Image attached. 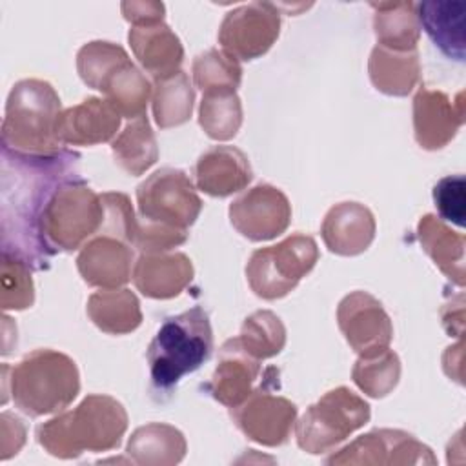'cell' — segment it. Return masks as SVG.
Instances as JSON below:
<instances>
[{"label": "cell", "instance_id": "cell-8", "mask_svg": "<svg viewBox=\"0 0 466 466\" xmlns=\"http://www.w3.org/2000/svg\"><path fill=\"white\" fill-rule=\"evenodd\" d=\"M319 260L313 237L295 233L275 246L258 248L251 253L246 277L253 293L266 300L286 297L297 288Z\"/></svg>", "mask_w": 466, "mask_h": 466}, {"label": "cell", "instance_id": "cell-31", "mask_svg": "<svg viewBox=\"0 0 466 466\" xmlns=\"http://www.w3.org/2000/svg\"><path fill=\"white\" fill-rule=\"evenodd\" d=\"M115 162L129 175L138 177L158 160V146L146 115L131 120L113 140Z\"/></svg>", "mask_w": 466, "mask_h": 466}, {"label": "cell", "instance_id": "cell-33", "mask_svg": "<svg viewBox=\"0 0 466 466\" xmlns=\"http://www.w3.org/2000/svg\"><path fill=\"white\" fill-rule=\"evenodd\" d=\"M237 339L244 351L257 360H264L282 351L286 344V328L273 311L260 309L244 320Z\"/></svg>", "mask_w": 466, "mask_h": 466}, {"label": "cell", "instance_id": "cell-3", "mask_svg": "<svg viewBox=\"0 0 466 466\" xmlns=\"http://www.w3.org/2000/svg\"><path fill=\"white\" fill-rule=\"evenodd\" d=\"M127 430L124 406L109 395H87L76 408L36 428L38 444L60 459L87 451H107L120 444Z\"/></svg>", "mask_w": 466, "mask_h": 466}, {"label": "cell", "instance_id": "cell-13", "mask_svg": "<svg viewBox=\"0 0 466 466\" xmlns=\"http://www.w3.org/2000/svg\"><path fill=\"white\" fill-rule=\"evenodd\" d=\"M337 322L359 357H371L390 348L393 326L382 304L366 291L346 295L337 308Z\"/></svg>", "mask_w": 466, "mask_h": 466}, {"label": "cell", "instance_id": "cell-39", "mask_svg": "<svg viewBox=\"0 0 466 466\" xmlns=\"http://www.w3.org/2000/svg\"><path fill=\"white\" fill-rule=\"evenodd\" d=\"M464 189H466V182L462 175H448L435 184L433 202L441 220L451 222L459 228L464 226V217H466Z\"/></svg>", "mask_w": 466, "mask_h": 466}, {"label": "cell", "instance_id": "cell-37", "mask_svg": "<svg viewBox=\"0 0 466 466\" xmlns=\"http://www.w3.org/2000/svg\"><path fill=\"white\" fill-rule=\"evenodd\" d=\"M29 264L20 257L2 251V295L0 306L7 309H25L35 302V286Z\"/></svg>", "mask_w": 466, "mask_h": 466}, {"label": "cell", "instance_id": "cell-27", "mask_svg": "<svg viewBox=\"0 0 466 466\" xmlns=\"http://www.w3.org/2000/svg\"><path fill=\"white\" fill-rule=\"evenodd\" d=\"M126 451L137 464H177L186 455V439L175 426L149 422L133 431Z\"/></svg>", "mask_w": 466, "mask_h": 466}, {"label": "cell", "instance_id": "cell-1", "mask_svg": "<svg viewBox=\"0 0 466 466\" xmlns=\"http://www.w3.org/2000/svg\"><path fill=\"white\" fill-rule=\"evenodd\" d=\"M2 251L42 269L51 257L40 233V218L62 182L78 175V153L22 155L2 147Z\"/></svg>", "mask_w": 466, "mask_h": 466}, {"label": "cell", "instance_id": "cell-10", "mask_svg": "<svg viewBox=\"0 0 466 466\" xmlns=\"http://www.w3.org/2000/svg\"><path fill=\"white\" fill-rule=\"evenodd\" d=\"M280 33V11L271 2H251L231 9L218 29L222 51L237 60H255L269 51Z\"/></svg>", "mask_w": 466, "mask_h": 466}, {"label": "cell", "instance_id": "cell-17", "mask_svg": "<svg viewBox=\"0 0 466 466\" xmlns=\"http://www.w3.org/2000/svg\"><path fill=\"white\" fill-rule=\"evenodd\" d=\"M131 266H135L133 246L109 235H95L76 257V268L84 282L100 289L124 286L131 279Z\"/></svg>", "mask_w": 466, "mask_h": 466}, {"label": "cell", "instance_id": "cell-16", "mask_svg": "<svg viewBox=\"0 0 466 466\" xmlns=\"http://www.w3.org/2000/svg\"><path fill=\"white\" fill-rule=\"evenodd\" d=\"M120 118L122 115L106 98L87 96L58 115L55 135L62 146H95L116 135Z\"/></svg>", "mask_w": 466, "mask_h": 466}, {"label": "cell", "instance_id": "cell-20", "mask_svg": "<svg viewBox=\"0 0 466 466\" xmlns=\"http://www.w3.org/2000/svg\"><path fill=\"white\" fill-rule=\"evenodd\" d=\"M193 175L197 187L211 197H229L244 189L253 178L248 157L235 146H213L204 151Z\"/></svg>", "mask_w": 466, "mask_h": 466}, {"label": "cell", "instance_id": "cell-34", "mask_svg": "<svg viewBox=\"0 0 466 466\" xmlns=\"http://www.w3.org/2000/svg\"><path fill=\"white\" fill-rule=\"evenodd\" d=\"M351 377L368 397L380 399L397 386L400 377V360L390 348L371 357H359L351 370Z\"/></svg>", "mask_w": 466, "mask_h": 466}, {"label": "cell", "instance_id": "cell-6", "mask_svg": "<svg viewBox=\"0 0 466 466\" xmlns=\"http://www.w3.org/2000/svg\"><path fill=\"white\" fill-rule=\"evenodd\" d=\"M9 388L16 408L42 417L67 408L80 391L75 360L55 350H35L11 368Z\"/></svg>", "mask_w": 466, "mask_h": 466}, {"label": "cell", "instance_id": "cell-5", "mask_svg": "<svg viewBox=\"0 0 466 466\" xmlns=\"http://www.w3.org/2000/svg\"><path fill=\"white\" fill-rule=\"evenodd\" d=\"M60 98L46 80L25 78L13 86L2 122L4 149L22 155H55L64 149L55 127Z\"/></svg>", "mask_w": 466, "mask_h": 466}, {"label": "cell", "instance_id": "cell-32", "mask_svg": "<svg viewBox=\"0 0 466 466\" xmlns=\"http://www.w3.org/2000/svg\"><path fill=\"white\" fill-rule=\"evenodd\" d=\"M198 124L213 140L233 138L242 124V104L237 89H208L198 107Z\"/></svg>", "mask_w": 466, "mask_h": 466}, {"label": "cell", "instance_id": "cell-30", "mask_svg": "<svg viewBox=\"0 0 466 466\" xmlns=\"http://www.w3.org/2000/svg\"><path fill=\"white\" fill-rule=\"evenodd\" d=\"M195 89L184 71H175L153 84V116L160 129L180 126L191 118Z\"/></svg>", "mask_w": 466, "mask_h": 466}, {"label": "cell", "instance_id": "cell-38", "mask_svg": "<svg viewBox=\"0 0 466 466\" xmlns=\"http://www.w3.org/2000/svg\"><path fill=\"white\" fill-rule=\"evenodd\" d=\"M100 198L104 204V220L96 235H109L133 246L137 215L133 211L129 197L120 191H107L102 193Z\"/></svg>", "mask_w": 466, "mask_h": 466}, {"label": "cell", "instance_id": "cell-25", "mask_svg": "<svg viewBox=\"0 0 466 466\" xmlns=\"http://www.w3.org/2000/svg\"><path fill=\"white\" fill-rule=\"evenodd\" d=\"M417 235L422 249L430 255L435 266L457 286H464V246L462 233L451 231L435 215H424L417 224Z\"/></svg>", "mask_w": 466, "mask_h": 466}, {"label": "cell", "instance_id": "cell-14", "mask_svg": "<svg viewBox=\"0 0 466 466\" xmlns=\"http://www.w3.org/2000/svg\"><path fill=\"white\" fill-rule=\"evenodd\" d=\"M328 464H435L431 450L400 430H375L331 455Z\"/></svg>", "mask_w": 466, "mask_h": 466}, {"label": "cell", "instance_id": "cell-18", "mask_svg": "<svg viewBox=\"0 0 466 466\" xmlns=\"http://www.w3.org/2000/svg\"><path fill=\"white\" fill-rule=\"evenodd\" d=\"M258 362L260 360L244 351L237 337L226 340L220 348L218 364L208 384V391L228 408L242 404L257 388L260 377Z\"/></svg>", "mask_w": 466, "mask_h": 466}, {"label": "cell", "instance_id": "cell-40", "mask_svg": "<svg viewBox=\"0 0 466 466\" xmlns=\"http://www.w3.org/2000/svg\"><path fill=\"white\" fill-rule=\"evenodd\" d=\"M122 15L133 25L158 24L164 22L166 7L162 2H122Z\"/></svg>", "mask_w": 466, "mask_h": 466}, {"label": "cell", "instance_id": "cell-9", "mask_svg": "<svg viewBox=\"0 0 466 466\" xmlns=\"http://www.w3.org/2000/svg\"><path fill=\"white\" fill-rule=\"evenodd\" d=\"M370 404L346 386H339L306 410L295 428L297 444L308 453L331 451L370 420Z\"/></svg>", "mask_w": 466, "mask_h": 466}, {"label": "cell", "instance_id": "cell-12", "mask_svg": "<svg viewBox=\"0 0 466 466\" xmlns=\"http://www.w3.org/2000/svg\"><path fill=\"white\" fill-rule=\"evenodd\" d=\"M229 220L248 240H271L288 229L291 204L279 187L257 184L231 202Z\"/></svg>", "mask_w": 466, "mask_h": 466}, {"label": "cell", "instance_id": "cell-24", "mask_svg": "<svg viewBox=\"0 0 466 466\" xmlns=\"http://www.w3.org/2000/svg\"><path fill=\"white\" fill-rule=\"evenodd\" d=\"M368 71L377 91L390 96H406L419 82V53L417 49L393 51L377 44L371 49Z\"/></svg>", "mask_w": 466, "mask_h": 466}, {"label": "cell", "instance_id": "cell-26", "mask_svg": "<svg viewBox=\"0 0 466 466\" xmlns=\"http://www.w3.org/2000/svg\"><path fill=\"white\" fill-rule=\"evenodd\" d=\"M377 44L393 51H413L420 36L415 2H371Z\"/></svg>", "mask_w": 466, "mask_h": 466}, {"label": "cell", "instance_id": "cell-7", "mask_svg": "<svg viewBox=\"0 0 466 466\" xmlns=\"http://www.w3.org/2000/svg\"><path fill=\"white\" fill-rule=\"evenodd\" d=\"M104 220V204L78 175L67 178L51 195L42 218L40 233L51 255L73 251L95 237Z\"/></svg>", "mask_w": 466, "mask_h": 466}, {"label": "cell", "instance_id": "cell-36", "mask_svg": "<svg viewBox=\"0 0 466 466\" xmlns=\"http://www.w3.org/2000/svg\"><path fill=\"white\" fill-rule=\"evenodd\" d=\"M127 58L129 55L122 46L106 40H93L78 49L76 69L84 84H87L93 89H98L106 75Z\"/></svg>", "mask_w": 466, "mask_h": 466}, {"label": "cell", "instance_id": "cell-11", "mask_svg": "<svg viewBox=\"0 0 466 466\" xmlns=\"http://www.w3.org/2000/svg\"><path fill=\"white\" fill-rule=\"evenodd\" d=\"M269 384L271 380L258 384L242 404L229 408V413L248 439L262 446H280L293 430L297 406L286 397L273 395L268 390Z\"/></svg>", "mask_w": 466, "mask_h": 466}, {"label": "cell", "instance_id": "cell-19", "mask_svg": "<svg viewBox=\"0 0 466 466\" xmlns=\"http://www.w3.org/2000/svg\"><path fill=\"white\" fill-rule=\"evenodd\" d=\"M375 229V217L364 204L340 202L326 213L320 235L331 253L353 257L370 248Z\"/></svg>", "mask_w": 466, "mask_h": 466}, {"label": "cell", "instance_id": "cell-35", "mask_svg": "<svg viewBox=\"0 0 466 466\" xmlns=\"http://www.w3.org/2000/svg\"><path fill=\"white\" fill-rule=\"evenodd\" d=\"M193 80L202 91L231 87L237 89L242 80V67L237 58L222 49H208L193 60Z\"/></svg>", "mask_w": 466, "mask_h": 466}, {"label": "cell", "instance_id": "cell-2", "mask_svg": "<svg viewBox=\"0 0 466 466\" xmlns=\"http://www.w3.org/2000/svg\"><path fill=\"white\" fill-rule=\"evenodd\" d=\"M137 229L133 248L140 253L169 251L187 240L202 200L191 178L177 167H162L137 187Z\"/></svg>", "mask_w": 466, "mask_h": 466}, {"label": "cell", "instance_id": "cell-15", "mask_svg": "<svg viewBox=\"0 0 466 466\" xmlns=\"http://www.w3.org/2000/svg\"><path fill=\"white\" fill-rule=\"evenodd\" d=\"M462 93L457 102L437 89L420 87L413 96V133L422 149L435 151L444 147L457 135L464 122Z\"/></svg>", "mask_w": 466, "mask_h": 466}, {"label": "cell", "instance_id": "cell-22", "mask_svg": "<svg viewBox=\"0 0 466 466\" xmlns=\"http://www.w3.org/2000/svg\"><path fill=\"white\" fill-rule=\"evenodd\" d=\"M127 40L140 66L153 78H162L178 71L184 58V47L178 36L164 22L133 25Z\"/></svg>", "mask_w": 466, "mask_h": 466}, {"label": "cell", "instance_id": "cell-23", "mask_svg": "<svg viewBox=\"0 0 466 466\" xmlns=\"http://www.w3.org/2000/svg\"><path fill=\"white\" fill-rule=\"evenodd\" d=\"M417 5L419 25L424 27L433 44L450 58L464 62V2H420Z\"/></svg>", "mask_w": 466, "mask_h": 466}, {"label": "cell", "instance_id": "cell-21", "mask_svg": "<svg viewBox=\"0 0 466 466\" xmlns=\"http://www.w3.org/2000/svg\"><path fill=\"white\" fill-rule=\"evenodd\" d=\"M131 279L137 289L149 299H173L193 279V264L184 253H140Z\"/></svg>", "mask_w": 466, "mask_h": 466}, {"label": "cell", "instance_id": "cell-29", "mask_svg": "<svg viewBox=\"0 0 466 466\" xmlns=\"http://www.w3.org/2000/svg\"><path fill=\"white\" fill-rule=\"evenodd\" d=\"M87 315L98 329L111 335L131 333L142 322L138 299L126 288L93 293L87 300Z\"/></svg>", "mask_w": 466, "mask_h": 466}, {"label": "cell", "instance_id": "cell-28", "mask_svg": "<svg viewBox=\"0 0 466 466\" xmlns=\"http://www.w3.org/2000/svg\"><path fill=\"white\" fill-rule=\"evenodd\" d=\"M98 91L104 93L106 100L122 116L135 120L146 115V106L153 87L146 75L131 62V58H127L106 75Z\"/></svg>", "mask_w": 466, "mask_h": 466}, {"label": "cell", "instance_id": "cell-4", "mask_svg": "<svg viewBox=\"0 0 466 466\" xmlns=\"http://www.w3.org/2000/svg\"><path fill=\"white\" fill-rule=\"evenodd\" d=\"M213 351V331L208 313L195 306L167 317L147 348L151 384L169 391L178 380L198 370Z\"/></svg>", "mask_w": 466, "mask_h": 466}]
</instances>
